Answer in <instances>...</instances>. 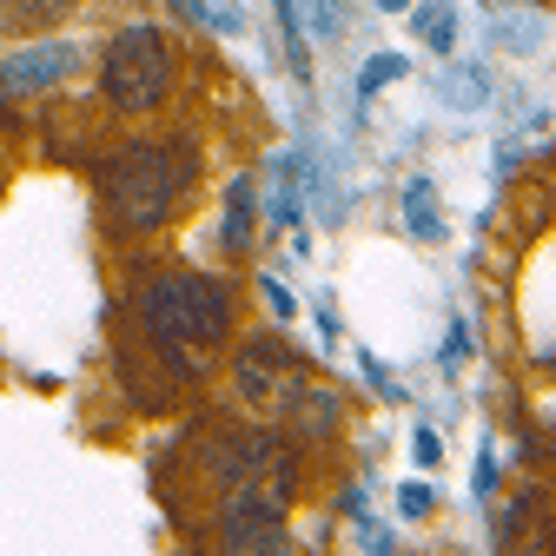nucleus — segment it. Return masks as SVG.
<instances>
[{"label":"nucleus","mask_w":556,"mask_h":556,"mask_svg":"<svg viewBox=\"0 0 556 556\" xmlns=\"http://www.w3.org/2000/svg\"><path fill=\"white\" fill-rule=\"evenodd\" d=\"M278 21H286V53L299 66V80L312 74V53H305V34H299V0H278Z\"/></svg>","instance_id":"obj_13"},{"label":"nucleus","mask_w":556,"mask_h":556,"mask_svg":"<svg viewBox=\"0 0 556 556\" xmlns=\"http://www.w3.org/2000/svg\"><path fill=\"white\" fill-rule=\"evenodd\" d=\"M397 517H431V483H404V491H397Z\"/></svg>","instance_id":"obj_17"},{"label":"nucleus","mask_w":556,"mask_h":556,"mask_svg":"<svg viewBox=\"0 0 556 556\" xmlns=\"http://www.w3.org/2000/svg\"><path fill=\"white\" fill-rule=\"evenodd\" d=\"M239 397L252 410H278V404H292L299 378H292V352L278 338H245V352H239Z\"/></svg>","instance_id":"obj_6"},{"label":"nucleus","mask_w":556,"mask_h":556,"mask_svg":"<svg viewBox=\"0 0 556 556\" xmlns=\"http://www.w3.org/2000/svg\"><path fill=\"white\" fill-rule=\"evenodd\" d=\"M173 14H186V21H205V0H173Z\"/></svg>","instance_id":"obj_21"},{"label":"nucleus","mask_w":556,"mask_h":556,"mask_svg":"<svg viewBox=\"0 0 556 556\" xmlns=\"http://www.w3.org/2000/svg\"><path fill=\"white\" fill-rule=\"evenodd\" d=\"M139 325H147V344L179 371L192 378L205 358L232 338V292L219 278H199V271H179V278H153L139 292Z\"/></svg>","instance_id":"obj_1"},{"label":"nucleus","mask_w":556,"mask_h":556,"mask_svg":"<svg viewBox=\"0 0 556 556\" xmlns=\"http://www.w3.org/2000/svg\"><path fill=\"white\" fill-rule=\"evenodd\" d=\"M404 226H410V239H444V219H438V192H431V179H410L404 186Z\"/></svg>","instance_id":"obj_8"},{"label":"nucleus","mask_w":556,"mask_h":556,"mask_svg":"<svg viewBox=\"0 0 556 556\" xmlns=\"http://www.w3.org/2000/svg\"><path fill=\"white\" fill-rule=\"evenodd\" d=\"M199 173V153L186 147V139H132V147H119L106 166H100V192L113 205V226L119 232H160L179 199Z\"/></svg>","instance_id":"obj_2"},{"label":"nucleus","mask_w":556,"mask_h":556,"mask_svg":"<svg viewBox=\"0 0 556 556\" xmlns=\"http://www.w3.org/2000/svg\"><path fill=\"white\" fill-rule=\"evenodd\" d=\"M205 464H213L219 491H232V483H258V491H271V497H292V483H299V457L278 444L271 431L219 438L213 451H205Z\"/></svg>","instance_id":"obj_4"},{"label":"nucleus","mask_w":556,"mask_h":556,"mask_svg":"<svg viewBox=\"0 0 556 556\" xmlns=\"http://www.w3.org/2000/svg\"><path fill=\"white\" fill-rule=\"evenodd\" d=\"M286 536H292L286 497L258 491V483H232L219 504V543L226 549H286Z\"/></svg>","instance_id":"obj_5"},{"label":"nucleus","mask_w":556,"mask_h":556,"mask_svg":"<svg viewBox=\"0 0 556 556\" xmlns=\"http://www.w3.org/2000/svg\"><path fill=\"white\" fill-rule=\"evenodd\" d=\"M543 40H549V27H543L536 14H517V21L497 27V47H504V53H536Z\"/></svg>","instance_id":"obj_12"},{"label":"nucleus","mask_w":556,"mask_h":556,"mask_svg":"<svg viewBox=\"0 0 556 556\" xmlns=\"http://www.w3.org/2000/svg\"><path fill=\"white\" fill-rule=\"evenodd\" d=\"M397 74H404V60H397V53H378V60H365V74H358V100H371V93H378V87H391Z\"/></svg>","instance_id":"obj_14"},{"label":"nucleus","mask_w":556,"mask_h":556,"mask_svg":"<svg viewBox=\"0 0 556 556\" xmlns=\"http://www.w3.org/2000/svg\"><path fill=\"white\" fill-rule=\"evenodd\" d=\"M378 8H384V14H404V8H417V0H378Z\"/></svg>","instance_id":"obj_22"},{"label":"nucleus","mask_w":556,"mask_h":556,"mask_svg":"<svg viewBox=\"0 0 556 556\" xmlns=\"http://www.w3.org/2000/svg\"><path fill=\"white\" fill-rule=\"evenodd\" d=\"M100 93L113 100V113H153L166 93H173V53H166V34L132 21L106 40L100 53Z\"/></svg>","instance_id":"obj_3"},{"label":"nucleus","mask_w":556,"mask_h":556,"mask_svg":"<svg viewBox=\"0 0 556 556\" xmlns=\"http://www.w3.org/2000/svg\"><path fill=\"white\" fill-rule=\"evenodd\" d=\"M47 8H80V0H47Z\"/></svg>","instance_id":"obj_23"},{"label":"nucleus","mask_w":556,"mask_h":556,"mask_svg":"<svg viewBox=\"0 0 556 556\" xmlns=\"http://www.w3.org/2000/svg\"><path fill=\"white\" fill-rule=\"evenodd\" d=\"M252 219H258V192H252V179H232V192H226V252L252 245Z\"/></svg>","instance_id":"obj_9"},{"label":"nucleus","mask_w":556,"mask_h":556,"mask_svg":"<svg viewBox=\"0 0 556 556\" xmlns=\"http://www.w3.org/2000/svg\"><path fill=\"white\" fill-rule=\"evenodd\" d=\"M470 352H477V344H470V318H451L444 325V371L470 365Z\"/></svg>","instance_id":"obj_15"},{"label":"nucleus","mask_w":556,"mask_h":556,"mask_svg":"<svg viewBox=\"0 0 556 556\" xmlns=\"http://www.w3.org/2000/svg\"><path fill=\"white\" fill-rule=\"evenodd\" d=\"M483 100H491V80H483L477 66H457V74L444 80V106H464V113H477Z\"/></svg>","instance_id":"obj_11"},{"label":"nucleus","mask_w":556,"mask_h":556,"mask_svg":"<svg viewBox=\"0 0 556 556\" xmlns=\"http://www.w3.org/2000/svg\"><path fill=\"white\" fill-rule=\"evenodd\" d=\"M305 8H312V34L318 40H338L344 34V8H338V0H305Z\"/></svg>","instance_id":"obj_16"},{"label":"nucleus","mask_w":556,"mask_h":556,"mask_svg":"<svg viewBox=\"0 0 556 556\" xmlns=\"http://www.w3.org/2000/svg\"><path fill=\"white\" fill-rule=\"evenodd\" d=\"M491 483H497V451H483V457H477V491L491 497Z\"/></svg>","instance_id":"obj_20"},{"label":"nucleus","mask_w":556,"mask_h":556,"mask_svg":"<svg viewBox=\"0 0 556 556\" xmlns=\"http://www.w3.org/2000/svg\"><path fill=\"white\" fill-rule=\"evenodd\" d=\"M410 451H417V464H438V457H444L438 431H417V438H410Z\"/></svg>","instance_id":"obj_19"},{"label":"nucleus","mask_w":556,"mask_h":556,"mask_svg":"<svg viewBox=\"0 0 556 556\" xmlns=\"http://www.w3.org/2000/svg\"><path fill=\"white\" fill-rule=\"evenodd\" d=\"M417 40H425L431 53H451V47H457V8L425 0V8H417Z\"/></svg>","instance_id":"obj_10"},{"label":"nucleus","mask_w":556,"mask_h":556,"mask_svg":"<svg viewBox=\"0 0 556 556\" xmlns=\"http://www.w3.org/2000/svg\"><path fill=\"white\" fill-rule=\"evenodd\" d=\"M66 74H80V47L74 40H40V47H21V53L0 60V93H8V100L53 93Z\"/></svg>","instance_id":"obj_7"},{"label":"nucleus","mask_w":556,"mask_h":556,"mask_svg":"<svg viewBox=\"0 0 556 556\" xmlns=\"http://www.w3.org/2000/svg\"><path fill=\"white\" fill-rule=\"evenodd\" d=\"M258 286H265V305H271L278 318H292V292H286V286H278V278H258Z\"/></svg>","instance_id":"obj_18"}]
</instances>
